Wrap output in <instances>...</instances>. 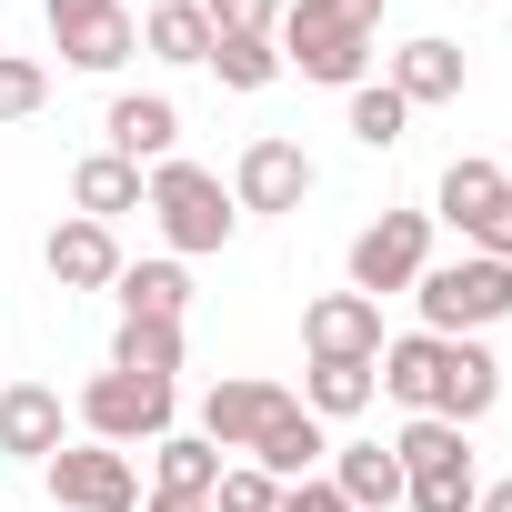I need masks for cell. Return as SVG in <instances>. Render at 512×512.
<instances>
[{"label":"cell","instance_id":"obj_18","mask_svg":"<svg viewBox=\"0 0 512 512\" xmlns=\"http://www.w3.org/2000/svg\"><path fill=\"white\" fill-rule=\"evenodd\" d=\"M392 91H402L412 111L462 101V51H452V41H432V31H422V41H402V51H392Z\"/></svg>","mask_w":512,"mask_h":512},{"label":"cell","instance_id":"obj_30","mask_svg":"<svg viewBox=\"0 0 512 512\" xmlns=\"http://www.w3.org/2000/svg\"><path fill=\"white\" fill-rule=\"evenodd\" d=\"M41 101H51V71L31 51H0V121H31Z\"/></svg>","mask_w":512,"mask_h":512},{"label":"cell","instance_id":"obj_5","mask_svg":"<svg viewBox=\"0 0 512 512\" xmlns=\"http://www.w3.org/2000/svg\"><path fill=\"white\" fill-rule=\"evenodd\" d=\"M171 412H181L171 382H141V372H91V392H81V422H91V442H111V452L161 442Z\"/></svg>","mask_w":512,"mask_h":512},{"label":"cell","instance_id":"obj_21","mask_svg":"<svg viewBox=\"0 0 512 512\" xmlns=\"http://www.w3.org/2000/svg\"><path fill=\"white\" fill-rule=\"evenodd\" d=\"M121 322H181L191 312V272L181 262H121Z\"/></svg>","mask_w":512,"mask_h":512},{"label":"cell","instance_id":"obj_3","mask_svg":"<svg viewBox=\"0 0 512 512\" xmlns=\"http://www.w3.org/2000/svg\"><path fill=\"white\" fill-rule=\"evenodd\" d=\"M141 211L161 221V241L181 251V262H201V251H231V231H241V211H231L221 171H201V161H161Z\"/></svg>","mask_w":512,"mask_h":512},{"label":"cell","instance_id":"obj_7","mask_svg":"<svg viewBox=\"0 0 512 512\" xmlns=\"http://www.w3.org/2000/svg\"><path fill=\"white\" fill-rule=\"evenodd\" d=\"M51 11V41L71 71H121L141 51V21H131V0H41Z\"/></svg>","mask_w":512,"mask_h":512},{"label":"cell","instance_id":"obj_4","mask_svg":"<svg viewBox=\"0 0 512 512\" xmlns=\"http://www.w3.org/2000/svg\"><path fill=\"white\" fill-rule=\"evenodd\" d=\"M432 272V211H382L372 231H352V292L382 302V292H412Z\"/></svg>","mask_w":512,"mask_h":512},{"label":"cell","instance_id":"obj_8","mask_svg":"<svg viewBox=\"0 0 512 512\" xmlns=\"http://www.w3.org/2000/svg\"><path fill=\"white\" fill-rule=\"evenodd\" d=\"M302 201H312V151L302 141L262 131V141L231 161V211H302Z\"/></svg>","mask_w":512,"mask_h":512},{"label":"cell","instance_id":"obj_27","mask_svg":"<svg viewBox=\"0 0 512 512\" xmlns=\"http://www.w3.org/2000/svg\"><path fill=\"white\" fill-rule=\"evenodd\" d=\"M402 131H412V101H402L392 81H362V91H352V141H362V151H392Z\"/></svg>","mask_w":512,"mask_h":512},{"label":"cell","instance_id":"obj_6","mask_svg":"<svg viewBox=\"0 0 512 512\" xmlns=\"http://www.w3.org/2000/svg\"><path fill=\"white\" fill-rule=\"evenodd\" d=\"M41 482H51L61 512H141V472H131V452H111V442H61V452L41 462Z\"/></svg>","mask_w":512,"mask_h":512},{"label":"cell","instance_id":"obj_12","mask_svg":"<svg viewBox=\"0 0 512 512\" xmlns=\"http://www.w3.org/2000/svg\"><path fill=\"white\" fill-rule=\"evenodd\" d=\"M101 131H111V151H121L131 171H161V161H171V141H181V111H171L161 91H121Z\"/></svg>","mask_w":512,"mask_h":512},{"label":"cell","instance_id":"obj_11","mask_svg":"<svg viewBox=\"0 0 512 512\" xmlns=\"http://www.w3.org/2000/svg\"><path fill=\"white\" fill-rule=\"evenodd\" d=\"M41 262H51L61 292H111V282H121V241H111V221H81V211H71V221L41 241Z\"/></svg>","mask_w":512,"mask_h":512},{"label":"cell","instance_id":"obj_32","mask_svg":"<svg viewBox=\"0 0 512 512\" xmlns=\"http://www.w3.org/2000/svg\"><path fill=\"white\" fill-rule=\"evenodd\" d=\"M201 21H211L221 41H272V31H282V0H201Z\"/></svg>","mask_w":512,"mask_h":512},{"label":"cell","instance_id":"obj_26","mask_svg":"<svg viewBox=\"0 0 512 512\" xmlns=\"http://www.w3.org/2000/svg\"><path fill=\"white\" fill-rule=\"evenodd\" d=\"M472 492H482L472 452H452V462H432V472H402V502H412V512H472Z\"/></svg>","mask_w":512,"mask_h":512},{"label":"cell","instance_id":"obj_10","mask_svg":"<svg viewBox=\"0 0 512 512\" xmlns=\"http://www.w3.org/2000/svg\"><path fill=\"white\" fill-rule=\"evenodd\" d=\"M302 342H312V362H382V302L322 292V302L302 312Z\"/></svg>","mask_w":512,"mask_h":512},{"label":"cell","instance_id":"obj_19","mask_svg":"<svg viewBox=\"0 0 512 512\" xmlns=\"http://www.w3.org/2000/svg\"><path fill=\"white\" fill-rule=\"evenodd\" d=\"M211 482H221V452L201 432H161L151 442V492L161 502H211Z\"/></svg>","mask_w":512,"mask_h":512},{"label":"cell","instance_id":"obj_33","mask_svg":"<svg viewBox=\"0 0 512 512\" xmlns=\"http://www.w3.org/2000/svg\"><path fill=\"white\" fill-rule=\"evenodd\" d=\"M472 251H492V262H512V191H502V201H492V211L472 221Z\"/></svg>","mask_w":512,"mask_h":512},{"label":"cell","instance_id":"obj_35","mask_svg":"<svg viewBox=\"0 0 512 512\" xmlns=\"http://www.w3.org/2000/svg\"><path fill=\"white\" fill-rule=\"evenodd\" d=\"M472 512H512V482H482V492H472Z\"/></svg>","mask_w":512,"mask_h":512},{"label":"cell","instance_id":"obj_36","mask_svg":"<svg viewBox=\"0 0 512 512\" xmlns=\"http://www.w3.org/2000/svg\"><path fill=\"white\" fill-rule=\"evenodd\" d=\"M141 512H211V502H161V492H141Z\"/></svg>","mask_w":512,"mask_h":512},{"label":"cell","instance_id":"obj_29","mask_svg":"<svg viewBox=\"0 0 512 512\" xmlns=\"http://www.w3.org/2000/svg\"><path fill=\"white\" fill-rule=\"evenodd\" d=\"M462 452V422H432V412H412L402 422V442H392V462L402 472H432V462H452Z\"/></svg>","mask_w":512,"mask_h":512},{"label":"cell","instance_id":"obj_15","mask_svg":"<svg viewBox=\"0 0 512 512\" xmlns=\"http://www.w3.org/2000/svg\"><path fill=\"white\" fill-rule=\"evenodd\" d=\"M322 452H332V442H322V422H312L302 402H282L241 462H251V472H272V482H312V462H322Z\"/></svg>","mask_w":512,"mask_h":512},{"label":"cell","instance_id":"obj_34","mask_svg":"<svg viewBox=\"0 0 512 512\" xmlns=\"http://www.w3.org/2000/svg\"><path fill=\"white\" fill-rule=\"evenodd\" d=\"M282 512H352L332 482H282Z\"/></svg>","mask_w":512,"mask_h":512},{"label":"cell","instance_id":"obj_1","mask_svg":"<svg viewBox=\"0 0 512 512\" xmlns=\"http://www.w3.org/2000/svg\"><path fill=\"white\" fill-rule=\"evenodd\" d=\"M372 31H382V0H292L272 51L302 71V81H332V91H362L372 71Z\"/></svg>","mask_w":512,"mask_h":512},{"label":"cell","instance_id":"obj_23","mask_svg":"<svg viewBox=\"0 0 512 512\" xmlns=\"http://www.w3.org/2000/svg\"><path fill=\"white\" fill-rule=\"evenodd\" d=\"M372 392H382L372 362H312V372H302V412H312V422H352Z\"/></svg>","mask_w":512,"mask_h":512},{"label":"cell","instance_id":"obj_24","mask_svg":"<svg viewBox=\"0 0 512 512\" xmlns=\"http://www.w3.org/2000/svg\"><path fill=\"white\" fill-rule=\"evenodd\" d=\"M111 372L171 382V372H181V322H121V332H111Z\"/></svg>","mask_w":512,"mask_h":512},{"label":"cell","instance_id":"obj_2","mask_svg":"<svg viewBox=\"0 0 512 512\" xmlns=\"http://www.w3.org/2000/svg\"><path fill=\"white\" fill-rule=\"evenodd\" d=\"M412 302H422V332H442V342H472V332H492V322L512 312V262H492V251L432 262V272L412 282Z\"/></svg>","mask_w":512,"mask_h":512},{"label":"cell","instance_id":"obj_9","mask_svg":"<svg viewBox=\"0 0 512 512\" xmlns=\"http://www.w3.org/2000/svg\"><path fill=\"white\" fill-rule=\"evenodd\" d=\"M282 402H292L282 382H262V372H231V382H211V392H201V442L231 462V452H251V442H262V422H272Z\"/></svg>","mask_w":512,"mask_h":512},{"label":"cell","instance_id":"obj_28","mask_svg":"<svg viewBox=\"0 0 512 512\" xmlns=\"http://www.w3.org/2000/svg\"><path fill=\"white\" fill-rule=\"evenodd\" d=\"M211 71H221V91H272V81H282V51H272V41H221V31H211Z\"/></svg>","mask_w":512,"mask_h":512},{"label":"cell","instance_id":"obj_25","mask_svg":"<svg viewBox=\"0 0 512 512\" xmlns=\"http://www.w3.org/2000/svg\"><path fill=\"white\" fill-rule=\"evenodd\" d=\"M141 51H151V61H211V21H201V0H161V11L141 21Z\"/></svg>","mask_w":512,"mask_h":512},{"label":"cell","instance_id":"obj_20","mask_svg":"<svg viewBox=\"0 0 512 512\" xmlns=\"http://www.w3.org/2000/svg\"><path fill=\"white\" fill-rule=\"evenodd\" d=\"M332 492H342L352 512H392V502H402V462H392V442H342V452H332Z\"/></svg>","mask_w":512,"mask_h":512},{"label":"cell","instance_id":"obj_14","mask_svg":"<svg viewBox=\"0 0 512 512\" xmlns=\"http://www.w3.org/2000/svg\"><path fill=\"white\" fill-rule=\"evenodd\" d=\"M0 452L11 462H51L61 452V392L51 382H11L0 392Z\"/></svg>","mask_w":512,"mask_h":512},{"label":"cell","instance_id":"obj_13","mask_svg":"<svg viewBox=\"0 0 512 512\" xmlns=\"http://www.w3.org/2000/svg\"><path fill=\"white\" fill-rule=\"evenodd\" d=\"M492 402H502V362L482 342H442V402H432V422H462L472 432Z\"/></svg>","mask_w":512,"mask_h":512},{"label":"cell","instance_id":"obj_17","mask_svg":"<svg viewBox=\"0 0 512 512\" xmlns=\"http://www.w3.org/2000/svg\"><path fill=\"white\" fill-rule=\"evenodd\" d=\"M151 201V171H131L121 151H91L81 171H71V211L81 221H121V211H141Z\"/></svg>","mask_w":512,"mask_h":512},{"label":"cell","instance_id":"obj_31","mask_svg":"<svg viewBox=\"0 0 512 512\" xmlns=\"http://www.w3.org/2000/svg\"><path fill=\"white\" fill-rule=\"evenodd\" d=\"M211 512H282V482H272V472H251V462H221Z\"/></svg>","mask_w":512,"mask_h":512},{"label":"cell","instance_id":"obj_16","mask_svg":"<svg viewBox=\"0 0 512 512\" xmlns=\"http://www.w3.org/2000/svg\"><path fill=\"white\" fill-rule=\"evenodd\" d=\"M372 382H382L402 412H432V402H442V332H402V342H382Z\"/></svg>","mask_w":512,"mask_h":512},{"label":"cell","instance_id":"obj_22","mask_svg":"<svg viewBox=\"0 0 512 512\" xmlns=\"http://www.w3.org/2000/svg\"><path fill=\"white\" fill-rule=\"evenodd\" d=\"M502 191H512V181H502L492 161H472V151H462V161L442 171V191H432V221H452V231L472 241V221H482V211H492Z\"/></svg>","mask_w":512,"mask_h":512},{"label":"cell","instance_id":"obj_37","mask_svg":"<svg viewBox=\"0 0 512 512\" xmlns=\"http://www.w3.org/2000/svg\"><path fill=\"white\" fill-rule=\"evenodd\" d=\"M141 11H161V0H141Z\"/></svg>","mask_w":512,"mask_h":512}]
</instances>
